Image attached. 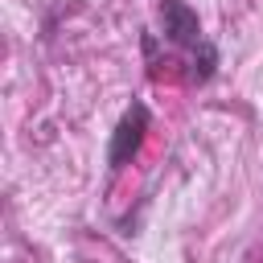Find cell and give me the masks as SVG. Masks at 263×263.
Wrapping results in <instances>:
<instances>
[{
    "label": "cell",
    "mask_w": 263,
    "mask_h": 263,
    "mask_svg": "<svg viewBox=\"0 0 263 263\" xmlns=\"http://www.w3.org/2000/svg\"><path fill=\"white\" fill-rule=\"evenodd\" d=\"M148 123H152V115H148V107H144V103H132V107L123 111L119 127L111 132V148H107L111 168L132 164V156L140 152V144H144V136H148Z\"/></svg>",
    "instance_id": "cell-1"
},
{
    "label": "cell",
    "mask_w": 263,
    "mask_h": 263,
    "mask_svg": "<svg viewBox=\"0 0 263 263\" xmlns=\"http://www.w3.org/2000/svg\"><path fill=\"white\" fill-rule=\"evenodd\" d=\"M160 21H164L168 41H177V45H197V41H201L197 12H193L185 0H164V4H160Z\"/></svg>",
    "instance_id": "cell-2"
}]
</instances>
